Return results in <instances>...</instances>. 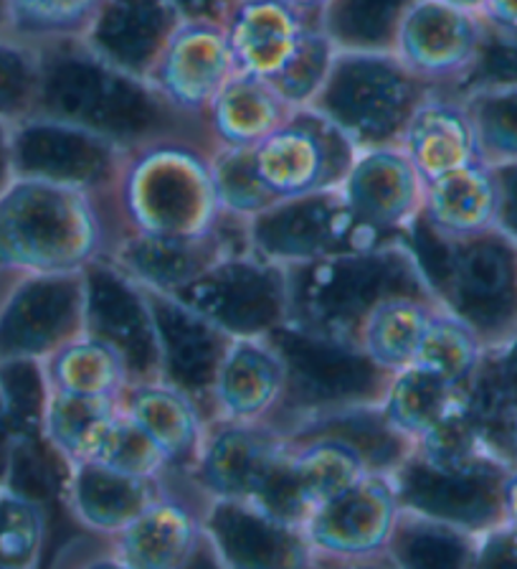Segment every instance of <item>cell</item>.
Here are the masks:
<instances>
[{
  "label": "cell",
  "mask_w": 517,
  "mask_h": 569,
  "mask_svg": "<svg viewBox=\"0 0 517 569\" xmlns=\"http://www.w3.org/2000/svg\"><path fill=\"white\" fill-rule=\"evenodd\" d=\"M112 239H203L226 217L219 201L213 150L158 132L122 150L112 181L100 191Z\"/></svg>",
  "instance_id": "6da1fadb"
},
{
  "label": "cell",
  "mask_w": 517,
  "mask_h": 569,
  "mask_svg": "<svg viewBox=\"0 0 517 569\" xmlns=\"http://www.w3.org/2000/svg\"><path fill=\"white\" fill-rule=\"evenodd\" d=\"M107 247L100 191L13 176L0 193V278L87 272Z\"/></svg>",
  "instance_id": "7a4b0ae2"
},
{
  "label": "cell",
  "mask_w": 517,
  "mask_h": 569,
  "mask_svg": "<svg viewBox=\"0 0 517 569\" xmlns=\"http://www.w3.org/2000/svg\"><path fill=\"white\" fill-rule=\"evenodd\" d=\"M287 323L300 331L358 346V331L381 300L434 296L412 237L368 252L330 254L284 267Z\"/></svg>",
  "instance_id": "3957f363"
},
{
  "label": "cell",
  "mask_w": 517,
  "mask_h": 569,
  "mask_svg": "<svg viewBox=\"0 0 517 569\" xmlns=\"http://www.w3.org/2000/svg\"><path fill=\"white\" fill-rule=\"evenodd\" d=\"M270 338L284 361V397L266 425L284 438L327 415L381 405L394 377L381 371L358 346L300 331L290 323Z\"/></svg>",
  "instance_id": "277c9868"
},
{
  "label": "cell",
  "mask_w": 517,
  "mask_h": 569,
  "mask_svg": "<svg viewBox=\"0 0 517 569\" xmlns=\"http://www.w3.org/2000/svg\"><path fill=\"white\" fill-rule=\"evenodd\" d=\"M432 89L391 49H337L330 77L310 107L327 114L358 148L396 142Z\"/></svg>",
  "instance_id": "5b68a950"
},
{
  "label": "cell",
  "mask_w": 517,
  "mask_h": 569,
  "mask_svg": "<svg viewBox=\"0 0 517 569\" xmlns=\"http://www.w3.org/2000/svg\"><path fill=\"white\" fill-rule=\"evenodd\" d=\"M429 234V231H426ZM442 267L432 288L442 306L483 338L485 349L517 338V242L500 229L439 242Z\"/></svg>",
  "instance_id": "8992f818"
},
{
  "label": "cell",
  "mask_w": 517,
  "mask_h": 569,
  "mask_svg": "<svg viewBox=\"0 0 517 569\" xmlns=\"http://www.w3.org/2000/svg\"><path fill=\"white\" fill-rule=\"evenodd\" d=\"M513 466L495 456L434 462L414 450L391 473L398 509L472 537L503 527V488Z\"/></svg>",
  "instance_id": "52a82bcc"
},
{
  "label": "cell",
  "mask_w": 517,
  "mask_h": 569,
  "mask_svg": "<svg viewBox=\"0 0 517 569\" xmlns=\"http://www.w3.org/2000/svg\"><path fill=\"white\" fill-rule=\"evenodd\" d=\"M358 146L317 110L297 107L252 150L258 183L272 199L292 201L341 189Z\"/></svg>",
  "instance_id": "ba28073f"
},
{
  "label": "cell",
  "mask_w": 517,
  "mask_h": 569,
  "mask_svg": "<svg viewBox=\"0 0 517 569\" xmlns=\"http://www.w3.org/2000/svg\"><path fill=\"white\" fill-rule=\"evenodd\" d=\"M249 249L262 260L292 267L320 257L368 252L398 239H383L347 209L341 189L274 203L246 224Z\"/></svg>",
  "instance_id": "9c48e42d"
},
{
  "label": "cell",
  "mask_w": 517,
  "mask_h": 569,
  "mask_svg": "<svg viewBox=\"0 0 517 569\" xmlns=\"http://www.w3.org/2000/svg\"><path fill=\"white\" fill-rule=\"evenodd\" d=\"M82 333L84 272L0 278V363H41Z\"/></svg>",
  "instance_id": "30bf717a"
},
{
  "label": "cell",
  "mask_w": 517,
  "mask_h": 569,
  "mask_svg": "<svg viewBox=\"0 0 517 569\" xmlns=\"http://www.w3.org/2000/svg\"><path fill=\"white\" fill-rule=\"evenodd\" d=\"M231 338L270 336L287 323V274L254 252H239L171 292Z\"/></svg>",
  "instance_id": "8fae6325"
},
{
  "label": "cell",
  "mask_w": 517,
  "mask_h": 569,
  "mask_svg": "<svg viewBox=\"0 0 517 569\" xmlns=\"http://www.w3.org/2000/svg\"><path fill=\"white\" fill-rule=\"evenodd\" d=\"M226 26L219 16H183L145 71V84L178 118L203 120L236 74Z\"/></svg>",
  "instance_id": "7c38bea8"
},
{
  "label": "cell",
  "mask_w": 517,
  "mask_h": 569,
  "mask_svg": "<svg viewBox=\"0 0 517 569\" xmlns=\"http://www.w3.org/2000/svg\"><path fill=\"white\" fill-rule=\"evenodd\" d=\"M487 26L477 13L442 0H412L401 13L391 51L429 89L465 84L477 71Z\"/></svg>",
  "instance_id": "4fadbf2b"
},
{
  "label": "cell",
  "mask_w": 517,
  "mask_h": 569,
  "mask_svg": "<svg viewBox=\"0 0 517 569\" xmlns=\"http://www.w3.org/2000/svg\"><path fill=\"white\" fill-rule=\"evenodd\" d=\"M128 146L84 124L31 112L11 124L13 176L102 191Z\"/></svg>",
  "instance_id": "5bb4252c"
},
{
  "label": "cell",
  "mask_w": 517,
  "mask_h": 569,
  "mask_svg": "<svg viewBox=\"0 0 517 569\" xmlns=\"http://www.w3.org/2000/svg\"><path fill=\"white\" fill-rule=\"evenodd\" d=\"M287 438L272 425L213 420L206 425L189 478L209 501L224 498L256 503L274 470L287 458Z\"/></svg>",
  "instance_id": "9a60e30c"
},
{
  "label": "cell",
  "mask_w": 517,
  "mask_h": 569,
  "mask_svg": "<svg viewBox=\"0 0 517 569\" xmlns=\"http://www.w3.org/2000/svg\"><path fill=\"white\" fill-rule=\"evenodd\" d=\"M353 217L383 239H408L424 209L426 181L396 142L358 148L341 183Z\"/></svg>",
  "instance_id": "2e32d148"
},
{
  "label": "cell",
  "mask_w": 517,
  "mask_h": 569,
  "mask_svg": "<svg viewBox=\"0 0 517 569\" xmlns=\"http://www.w3.org/2000/svg\"><path fill=\"white\" fill-rule=\"evenodd\" d=\"M206 503L189 476L168 470L153 503L110 537L114 557L128 569H178L199 545Z\"/></svg>",
  "instance_id": "e0dca14e"
},
{
  "label": "cell",
  "mask_w": 517,
  "mask_h": 569,
  "mask_svg": "<svg viewBox=\"0 0 517 569\" xmlns=\"http://www.w3.org/2000/svg\"><path fill=\"white\" fill-rule=\"evenodd\" d=\"M140 290L153 318L160 379L185 391L199 405L203 417L213 422V381L231 336L219 331L171 292Z\"/></svg>",
  "instance_id": "ac0fdd59"
},
{
  "label": "cell",
  "mask_w": 517,
  "mask_h": 569,
  "mask_svg": "<svg viewBox=\"0 0 517 569\" xmlns=\"http://www.w3.org/2000/svg\"><path fill=\"white\" fill-rule=\"evenodd\" d=\"M249 249L246 221L231 217L224 227L203 239H153L124 234L112 239L104 262L140 288L178 292L226 257Z\"/></svg>",
  "instance_id": "d6986e66"
},
{
  "label": "cell",
  "mask_w": 517,
  "mask_h": 569,
  "mask_svg": "<svg viewBox=\"0 0 517 569\" xmlns=\"http://www.w3.org/2000/svg\"><path fill=\"white\" fill-rule=\"evenodd\" d=\"M203 531L226 569H312L315 562L305 529L246 501L213 498L203 511Z\"/></svg>",
  "instance_id": "ffe728a7"
},
{
  "label": "cell",
  "mask_w": 517,
  "mask_h": 569,
  "mask_svg": "<svg viewBox=\"0 0 517 569\" xmlns=\"http://www.w3.org/2000/svg\"><path fill=\"white\" fill-rule=\"evenodd\" d=\"M401 516L386 473H368L347 491L317 506L305 521L307 541L323 557H365L388 549Z\"/></svg>",
  "instance_id": "44dd1931"
},
{
  "label": "cell",
  "mask_w": 517,
  "mask_h": 569,
  "mask_svg": "<svg viewBox=\"0 0 517 569\" xmlns=\"http://www.w3.org/2000/svg\"><path fill=\"white\" fill-rule=\"evenodd\" d=\"M87 333L122 353L132 381L160 379V356L153 318L140 284L100 260L84 272Z\"/></svg>",
  "instance_id": "7402d4cb"
},
{
  "label": "cell",
  "mask_w": 517,
  "mask_h": 569,
  "mask_svg": "<svg viewBox=\"0 0 517 569\" xmlns=\"http://www.w3.org/2000/svg\"><path fill=\"white\" fill-rule=\"evenodd\" d=\"M221 21L226 26L236 69L276 84L323 18L300 11L290 0H231Z\"/></svg>",
  "instance_id": "603a6c76"
},
{
  "label": "cell",
  "mask_w": 517,
  "mask_h": 569,
  "mask_svg": "<svg viewBox=\"0 0 517 569\" xmlns=\"http://www.w3.org/2000/svg\"><path fill=\"white\" fill-rule=\"evenodd\" d=\"M282 397L284 361L272 338H231L213 381V420L266 422Z\"/></svg>",
  "instance_id": "cb8c5ba5"
},
{
  "label": "cell",
  "mask_w": 517,
  "mask_h": 569,
  "mask_svg": "<svg viewBox=\"0 0 517 569\" xmlns=\"http://www.w3.org/2000/svg\"><path fill=\"white\" fill-rule=\"evenodd\" d=\"M426 183L459 171V168L485 163L477 130L459 94H444L432 89L418 102L412 118L396 140Z\"/></svg>",
  "instance_id": "d4e9b609"
},
{
  "label": "cell",
  "mask_w": 517,
  "mask_h": 569,
  "mask_svg": "<svg viewBox=\"0 0 517 569\" xmlns=\"http://www.w3.org/2000/svg\"><path fill=\"white\" fill-rule=\"evenodd\" d=\"M118 405L120 412L163 452L168 468L175 473H191L209 420L185 391L163 379L132 381L124 387Z\"/></svg>",
  "instance_id": "484cf974"
},
{
  "label": "cell",
  "mask_w": 517,
  "mask_h": 569,
  "mask_svg": "<svg viewBox=\"0 0 517 569\" xmlns=\"http://www.w3.org/2000/svg\"><path fill=\"white\" fill-rule=\"evenodd\" d=\"M160 480L118 473L102 462H74L64 486V506L79 527L100 537H112L153 503Z\"/></svg>",
  "instance_id": "4316f807"
},
{
  "label": "cell",
  "mask_w": 517,
  "mask_h": 569,
  "mask_svg": "<svg viewBox=\"0 0 517 569\" xmlns=\"http://www.w3.org/2000/svg\"><path fill=\"white\" fill-rule=\"evenodd\" d=\"M418 227L439 242H462L497 229V176L475 163L426 183Z\"/></svg>",
  "instance_id": "83f0119b"
},
{
  "label": "cell",
  "mask_w": 517,
  "mask_h": 569,
  "mask_svg": "<svg viewBox=\"0 0 517 569\" xmlns=\"http://www.w3.org/2000/svg\"><path fill=\"white\" fill-rule=\"evenodd\" d=\"M292 112L274 84L236 71L211 102L203 124L213 150H254Z\"/></svg>",
  "instance_id": "f1b7e54d"
},
{
  "label": "cell",
  "mask_w": 517,
  "mask_h": 569,
  "mask_svg": "<svg viewBox=\"0 0 517 569\" xmlns=\"http://www.w3.org/2000/svg\"><path fill=\"white\" fill-rule=\"evenodd\" d=\"M442 300L434 296H394L381 300L363 320L358 349L381 371L398 373L416 361L426 328L439 310Z\"/></svg>",
  "instance_id": "f546056e"
},
{
  "label": "cell",
  "mask_w": 517,
  "mask_h": 569,
  "mask_svg": "<svg viewBox=\"0 0 517 569\" xmlns=\"http://www.w3.org/2000/svg\"><path fill=\"white\" fill-rule=\"evenodd\" d=\"M320 438L341 442L358 456L371 473H386L394 470L414 452V442L404 438L394 425L386 420L381 405L345 409V412L327 415L292 432L287 440Z\"/></svg>",
  "instance_id": "4dcf8cb0"
},
{
  "label": "cell",
  "mask_w": 517,
  "mask_h": 569,
  "mask_svg": "<svg viewBox=\"0 0 517 569\" xmlns=\"http://www.w3.org/2000/svg\"><path fill=\"white\" fill-rule=\"evenodd\" d=\"M51 391L92 399H120L130 385V369L122 353L102 338L82 333L41 361Z\"/></svg>",
  "instance_id": "1f68e13d"
},
{
  "label": "cell",
  "mask_w": 517,
  "mask_h": 569,
  "mask_svg": "<svg viewBox=\"0 0 517 569\" xmlns=\"http://www.w3.org/2000/svg\"><path fill=\"white\" fill-rule=\"evenodd\" d=\"M118 415V399L74 397L49 389L47 409H43V438L69 466L89 462L97 458Z\"/></svg>",
  "instance_id": "d6a6232c"
},
{
  "label": "cell",
  "mask_w": 517,
  "mask_h": 569,
  "mask_svg": "<svg viewBox=\"0 0 517 569\" xmlns=\"http://www.w3.org/2000/svg\"><path fill=\"white\" fill-rule=\"evenodd\" d=\"M8 36L33 49L82 43L110 0H3Z\"/></svg>",
  "instance_id": "836d02e7"
},
{
  "label": "cell",
  "mask_w": 517,
  "mask_h": 569,
  "mask_svg": "<svg viewBox=\"0 0 517 569\" xmlns=\"http://www.w3.org/2000/svg\"><path fill=\"white\" fill-rule=\"evenodd\" d=\"M465 395L467 387H454L429 371L408 367L391 377L381 409L386 420L416 445Z\"/></svg>",
  "instance_id": "e575fe53"
},
{
  "label": "cell",
  "mask_w": 517,
  "mask_h": 569,
  "mask_svg": "<svg viewBox=\"0 0 517 569\" xmlns=\"http://www.w3.org/2000/svg\"><path fill=\"white\" fill-rule=\"evenodd\" d=\"M477 539L447 523L401 511L388 555L398 569H472Z\"/></svg>",
  "instance_id": "d590c367"
},
{
  "label": "cell",
  "mask_w": 517,
  "mask_h": 569,
  "mask_svg": "<svg viewBox=\"0 0 517 569\" xmlns=\"http://www.w3.org/2000/svg\"><path fill=\"white\" fill-rule=\"evenodd\" d=\"M485 351L483 338L472 331L459 316L439 306L429 328H426L412 367L429 371L454 387H467L483 363Z\"/></svg>",
  "instance_id": "8d00e7d4"
},
{
  "label": "cell",
  "mask_w": 517,
  "mask_h": 569,
  "mask_svg": "<svg viewBox=\"0 0 517 569\" xmlns=\"http://www.w3.org/2000/svg\"><path fill=\"white\" fill-rule=\"evenodd\" d=\"M487 166L517 163V82L469 84L459 94Z\"/></svg>",
  "instance_id": "74e56055"
},
{
  "label": "cell",
  "mask_w": 517,
  "mask_h": 569,
  "mask_svg": "<svg viewBox=\"0 0 517 569\" xmlns=\"http://www.w3.org/2000/svg\"><path fill=\"white\" fill-rule=\"evenodd\" d=\"M49 539V511L21 493L0 491V567L39 569Z\"/></svg>",
  "instance_id": "f35d334b"
},
{
  "label": "cell",
  "mask_w": 517,
  "mask_h": 569,
  "mask_svg": "<svg viewBox=\"0 0 517 569\" xmlns=\"http://www.w3.org/2000/svg\"><path fill=\"white\" fill-rule=\"evenodd\" d=\"M213 173H216L219 201L226 217L242 219L249 224L276 203L258 183L252 150H213Z\"/></svg>",
  "instance_id": "ab89813d"
},
{
  "label": "cell",
  "mask_w": 517,
  "mask_h": 569,
  "mask_svg": "<svg viewBox=\"0 0 517 569\" xmlns=\"http://www.w3.org/2000/svg\"><path fill=\"white\" fill-rule=\"evenodd\" d=\"M47 379L41 363L11 361L0 363V397L11 417L16 438L43 435V409H47Z\"/></svg>",
  "instance_id": "60d3db41"
},
{
  "label": "cell",
  "mask_w": 517,
  "mask_h": 569,
  "mask_svg": "<svg viewBox=\"0 0 517 569\" xmlns=\"http://www.w3.org/2000/svg\"><path fill=\"white\" fill-rule=\"evenodd\" d=\"M39 51L16 39H0V122L13 124L36 110Z\"/></svg>",
  "instance_id": "b9f144b4"
},
{
  "label": "cell",
  "mask_w": 517,
  "mask_h": 569,
  "mask_svg": "<svg viewBox=\"0 0 517 569\" xmlns=\"http://www.w3.org/2000/svg\"><path fill=\"white\" fill-rule=\"evenodd\" d=\"M89 462H102V466L118 470V473L142 478V480H160L168 470V460L163 458L145 432L140 430L135 422H130L122 412L118 420L112 422L110 432L102 442L100 452L94 460Z\"/></svg>",
  "instance_id": "7bdbcfd3"
},
{
  "label": "cell",
  "mask_w": 517,
  "mask_h": 569,
  "mask_svg": "<svg viewBox=\"0 0 517 569\" xmlns=\"http://www.w3.org/2000/svg\"><path fill=\"white\" fill-rule=\"evenodd\" d=\"M41 569H128L110 547V537L77 531L64 545L49 551Z\"/></svg>",
  "instance_id": "ee69618b"
},
{
  "label": "cell",
  "mask_w": 517,
  "mask_h": 569,
  "mask_svg": "<svg viewBox=\"0 0 517 569\" xmlns=\"http://www.w3.org/2000/svg\"><path fill=\"white\" fill-rule=\"evenodd\" d=\"M472 569H517V533L505 527L483 533Z\"/></svg>",
  "instance_id": "f6af8a7d"
},
{
  "label": "cell",
  "mask_w": 517,
  "mask_h": 569,
  "mask_svg": "<svg viewBox=\"0 0 517 569\" xmlns=\"http://www.w3.org/2000/svg\"><path fill=\"white\" fill-rule=\"evenodd\" d=\"M493 168L497 176V229L517 242V163Z\"/></svg>",
  "instance_id": "bcb514c9"
},
{
  "label": "cell",
  "mask_w": 517,
  "mask_h": 569,
  "mask_svg": "<svg viewBox=\"0 0 517 569\" xmlns=\"http://www.w3.org/2000/svg\"><path fill=\"white\" fill-rule=\"evenodd\" d=\"M479 18L489 33L517 36V0H485Z\"/></svg>",
  "instance_id": "7dc6e473"
},
{
  "label": "cell",
  "mask_w": 517,
  "mask_h": 569,
  "mask_svg": "<svg viewBox=\"0 0 517 569\" xmlns=\"http://www.w3.org/2000/svg\"><path fill=\"white\" fill-rule=\"evenodd\" d=\"M312 569H398L394 557L386 551L378 555H365V557H323L315 555Z\"/></svg>",
  "instance_id": "c3c4849f"
},
{
  "label": "cell",
  "mask_w": 517,
  "mask_h": 569,
  "mask_svg": "<svg viewBox=\"0 0 517 569\" xmlns=\"http://www.w3.org/2000/svg\"><path fill=\"white\" fill-rule=\"evenodd\" d=\"M178 569H226V565L221 562L216 547L211 545L206 531H203L199 545H195V549L191 551L189 559H185V562Z\"/></svg>",
  "instance_id": "681fc988"
},
{
  "label": "cell",
  "mask_w": 517,
  "mask_h": 569,
  "mask_svg": "<svg viewBox=\"0 0 517 569\" xmlns=\"http://www.w3.org/2000/svg\"><path fill=\"white\" fill-rule=\"evenodd\" d=\"M13 445H16V432H13L11 417H8V409L3 405V397H0V486H6L8 468H11Z\"/></svg>",
  "instance_id": "f907efd6"
},
{
  "label": "cell",
  "mask_w": 517,
  "mask_h": 569,
  "mask_svg": "<svg viewBox=\"0 0 517 569\" xmlns=\"http://www.w3.org/2000/svg\"><path fill=\"white\" fill-rule=\"evenodd\" d=\"M503 527L517 533V468H510L503 488Z\"/></svg>",
  "instance_id": "816d5d0a"
},
{
  "label": "cell",
  "mask_w": 517,
  "mask_h": 569,
  "mask_svg": "<svg viewBox=\"0 0 517 569\" xmlns=\"http://www.w3.org/2000/svg\"><path fill=\"white\" fill-rule=\"evenodd\" d=\"M13 181V160H11V124L0 122V193Z\"/></svg>",
  "instance_id": "f5cc1de1"
},
{
  "label": "cell",
  "mask_w": 517,
  "mask_h": 569,
  "mask_svg": "<svg viewBox=\"0 0 517 569\" xmlns=\"http://www.w3.org/2000/svg\"><path fill=\"white\" fill-rule=\"evenodd\" d=\"M290 3H292L294 8H300V11L310 13V16H317V18H323L325 8H327L330 3H333V0H290Z\"/></svg>",
  "instance_id": "db71d44e"
},
{
  "label": "cell",
  "mask_w": 517,
  "mask_h": 569,
  "mask_svg": "<svg viewBox=\"0 0 517 569\" xmlns=\"http://www.w3.org/2000/svg\"><path fill=\"white\" fill-rule=\"evenodd\" d=\"M442 3H449L454 8H462V11H469V13H477L479 16L485 0H442Z\"/></svg>",
  "instance_id": "11a10c76"
},
{
  "label": "cell",
  "mask_w": 517,
  "mask_h": 569,
  "mask_svg": "<svg viewBox=\"0 0 517 569\" xmlns=\"http://www.w3.org/2000/svg\"><path fill=\"white\" fill-rule=\"evenodd\" d=\"M510 466L517 468V407L513 417V432H510Z\"/></svg>",
  "instance_id": "9f6ffc18"
},
{
  "label": "cell",
  "mask_w": 517,
  "mask_h": 569,
  "mask_svg": "<svg viewBox=\"0 0 517 569\" xmlns=\"http://www.w3.org/2000/svg\"><path fill=\"white\" fill-rule=\"evenodd\" d=\"M0 39H11V36H8V16L3 0H0Z\"/></svg>",
  "instance_id": "6f0895ef"
},
{
  "label": "cell",
  "mask_w": 517,
  "mask_h": 569,
  "mask_svg": "<svg viewBox=\"0 0 517 569\" xmlns=\"http://www.w3.org/2000/svg\"><path fill=\"white\" fill-rule=\"evenodd\" d=\"M221 3H224V6H226V3H231V0H221Z\"/></svg>",
  "instance_id": "680465c9"
},
{
  "label": "cell",
  "mask_w": 517,
  "mask_h": 569,
  "mask_svg": "<svg viewBox=\"0 0 517 569\" xmlns=\"http://www.w3.org/2000/svg\"><path fill=\"white\" fill-rule=\"evenodd\" d=\"M0 491H3V486H0Z\"/></svg>",
  "instance_id": "91938a15"
},
{
  "label": "cell",
  "mask_w": 517,
  "mask_h": 569,
  "mask_svg": "<svg viewBox=\"0 0 517 569\" xmlns=\"http://www.w3.org/2000/svg\"><path fill=\"white\" fill-rule=\"evenodd\" d=\"M0 569H8V567H0Z\"/></svg>",
  "instance_id": "94428289"
}]
</instances>
